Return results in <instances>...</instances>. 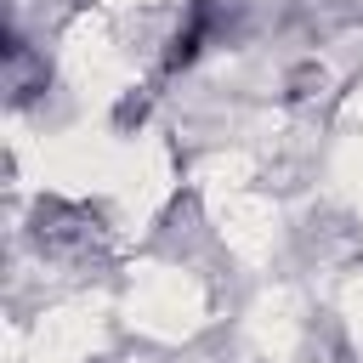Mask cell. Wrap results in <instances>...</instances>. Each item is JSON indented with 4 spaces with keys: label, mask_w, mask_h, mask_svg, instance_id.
I'll list each match as a JSON object with an SVG mask.
<instances>
[{
    "label": "cell",
    "mask_w": 363,
    "mask_h": 363,
    "mask_svg": "<svg viewBox=\"0 0 363 363\" xmlns=\"http://www.w3.org/2000/svg\"><path fill=\"white\" fill-rule=\"evenodd\" d=\"M34 238H40V250H51V255H62V261H85V255L102 244V221H96L91 210H79V204L45 199V204L34 210Z\"/></svg>",
    "instance_id": "6da1fadb"
}]
</instances>
